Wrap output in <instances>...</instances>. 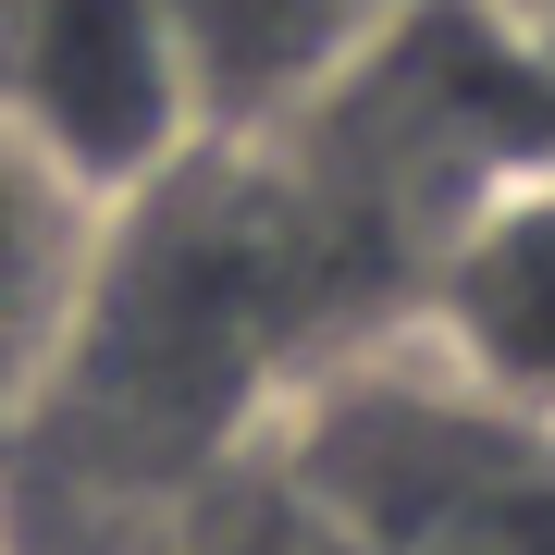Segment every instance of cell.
I'll return each mask as SVG.
<instances>
[{
	"mask_svg": "<svg viewBox=\"0 0 555 555\" xmlns=\"http://www.w3.org/2000/svg\"><path fill=\"white\" fill-rule=\"evenodd\" d=\"M0 555H13V531H0Z\"/></svg>",
	"mask_w": 555,
	"mask_h": 555,
	"instance_id": "8992f818",
	"label": "cell"
},
{
	"mask_svg": "<svg viewBox=\"0 0 555 555\" xmlns=\"http://www.w3.org/2000/svg\"><path fill=\"white\" fill-rule=\"evenodd\" d=\"M112 235H124V210H100L75 173H50L0 124V433L62 408L75 346H87L100 284H112Z\"/></svg>",
	"mask_w": 555,
	"mask_h": 555,
	"instance_id": "5b68a950",
	"label": "cell"
},
{
	"mask_svg": "<svg viewBox=\"0 0 555 555\" xmlns=\"http://www.w3.org/2000/svg\"><path fill=\"white\" fill-rule=\"evenodd\" d=\"M396 321L420 346H444L469 383H494V396L555 420V160L494 173L420 247V297Z\"/></svg>",
	"mask_w": 555,
	"mask_h": 555,
	"instance_id": "3957f363",
	"label": "cell"
},
{
	"mask_svg": "<svg viewBox=\"0 0 555 555\" xmlns=\"http://www.w3.org/2000/svg\"><path fill=\"white\" fill-rule=\"evenodd\" d=\"M247 469L309 555H555V420L469 383L408 321L284 371Z\"/></svg>",
	"mask_w": 555,
	"mask_h": 555,
	"instance_id": "6da1fadb",
	"label": "cell"
},
{
	"mask_svg": "<svg viewBox=\"0 0 555 555\" xmlns=\"http://www.w3.org/2000/svg\"><path fill=\"white\" fill-rule=\"evenodd\" d=\"M0 124L100 210L160 198L198 160V100L160 0H0Z\"/></svg>",
	"mask_w": 555,
	"mask_h": 555,
	"instance_id": "7a4b0ae2",
	"label": "cell"
},
{
	"mask_svg": "<svg viewBox=\"0 0 555 555\" xmlns=\"http://www.w3.org/2000/svg\"><path fill=\"white\" fill-rule=\"evenodd\" d=\"M408 0H160L198 100V149H297Z\"/></svg>",
	"mask_w": 555,
	"mask_h": 555,
	"instance_id": "277c9868",
	"label": "cell"
}]
</instances>
